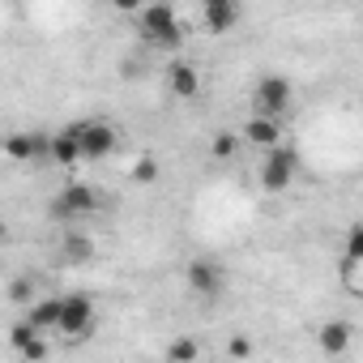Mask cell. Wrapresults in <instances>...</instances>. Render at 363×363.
I'll return each mask as SVG.
<instances>
[{"instance_id": "6da1fadb", "label": "cell", "mask_w": 363, "mask_h": 363, "mask_svg": "<svg viewBox=\"0 0 363 363\" xmlns=\"http://www.w3.org/2000/svg\"><path fill=\"white\" fill-rule=\"evenodd\" d=\"M137 30L158 52H179V43H184V30H179V18L171 9V0H150V5L137 13Z\"/></svg>"}, {"instance_id": "7a4b0ae2", "label": "cell", "mask_w": 363, "mask_h": 363, "mask_svg": "<svg viewBox=\"0 0 363 363\" xmlns=\"http://www.w3.org/2000/svg\"><path fill=\"white\" fill-rule=\"evenodd\" d=\"M295 162H299V154H295L291 145H274V150H265V162H261V189H269V193L291 189Z\"/></svg>"}, {"instance_id": "3957f363", "label": "cell", "mask_w": 363, "mask_h": 363, "mask_svg": "<svg viewBox=\"0 0 363 363\" xmlns=\"http://www.w3.org/2000/svg\"><path fill=\"white\" fill-rule=\"evenodd\" d=\"M94 210H99V197L90 184H65L52 201V218H60V223H73L82 214H94Z\"/></svg>"}, {"instance_id": "277c9868", "label": "cell", "mask_w": 363, "mask_h": 363, "mask_svg": "<svg viewBox=\"0 0 363 363\" xmlns=\"http://www.w3.org/2000/svg\"><path fill=\"white\" fill-rule=\"evenodd\" d=\"M90 329H94V303L86 299V295H69L65 299V308H60V325H56V333H65V337H90Z\"/></svg>"}, {"instance_id": "5b68a950", "label": "cell", "mask_w": 363, "mask_h": 363, "mask_svg": "<svg viewBox=\"0 0 363 363\" xmlns=\"http://www.w3.org/2000/svg\"><path fill=\"white\" fill-rule=\"evenodd\" d=\"M252 103H257V111H265V116H282V111L291 107V82L278 77V73H265V77L257 82V90H252Z\"/></svg>"}, {"instance_id": "8992f818", "label": "cell", "mask_w": 363, "mask_h": 363, "mask_svg": "<svg viewBox=\"0 0 363 363\" xmlns=\"http://www.w3.org/2000/svg\"><path fill=\"white\" fill-rule=\"evenodd\" d=\"M116 124H107V120H82V154L90 158V162H99V158H111V150H116Z\"/></svg>"}, {"instance_id": "52a82bcc", "label": "cell", "mask_w": 363, "mask_h": 363, "mask_svg": "<svg viewBox=\"0 0 363 363\" xmlns=\"http://www.w3.org/2000/svg\"><path fill=\"white\" fill-rule=\"evenodd\" d=\"M86 154H82V120H73V124H65L60 133H52V162H60V167H73V162H82Z\"/></svg>"}, {"instance_id": "ba28073f", "label": "cell", "mask_w": 363, "mask_h": 363, "mask_svg": "<svg viewBox=\"0 0 363 363\" xmlns=\"http://www.w3.org/2000/svg\"><path fill=\"white\" fill-rule=\"evenodd\" d=\"M223 269L214 265V261H193L189 265V286H193V295H201V299H218L223 295Z\"/></svg>"}, {"instance_id": "9c48e42d", "label": "cell", "mask_w": 363, "mask_h": 363, "mask_svg": "<svg viewBox=\"0 0 363 363\" xmlns=\"http://www.w3.org/2000/svg\"><path fill=\"white\" fill-rule=\"evenodd\" d=\"M244 137H248L252 145H261V150L282 145V116H265V111H257V116L244 124Z\"/></svg>"}, {"instance_id": "30bf717a", "label": "cell", "mask_w": 363, "mask_h": 363, "mask_svg": "<svg viewBox=\"0 0 363 363\" xmlns=\"http://www.w3.org/2000/svg\"><path fill=\"white\" fill-rule=\"evenodd\" d=\"M167 86H171L175 99H197V90H201V73H197L189 60H175V65L167 69Z\"/></svg>"}, {"instance_id": "8fae6325", "label": "cell", "mask_w": 363, "mask_h": 363, "mask_svg": "<svg viewBox=\"0 0 363 363\" xmlns=\"http://www.w3.org/2000/svg\"><path fill=\"white\" fill-rule=\"evenodd\" d=\"M201 22L210 35H227L235 22H240V5L231 0V5H201Z\"/></svg>"}, {"instance_id": "7c38bea8", "label": "cell", "mask_w": 363, "mask_h": 363, "mask_svg": "<svg viewBox=\"0 0 363 363\" xmlns=\"http://www.w3.org/2000/svg\"><path fill=\"white\" fill-rule=\"evenodd\" d=\"M316 342H320L325 354H342V350L350 346V325H346V320H325L320 333H316Z\"/></svg>"}, {"instance_id": "4fadbf2b", "label": "cell", "mask_w": 363, "mask_h": 363, "mask_svg": "<svg viewBox=\"0 0 363 363\" xmlns=\"http://www.w3.org/2000/svg\"><path fill=\"white\" fill-rule=\"evenodd\" d=\"M60 308H65V299H39V303H30L26 320H30L39 333H48V329H56V325H60Z\"/></svg>"}, {"instance_id": "5bb4252c", "label": "cell", "mask_w": 363, "mask_h": 363, "mask_svg": "<svg viewBox=\"0 0 363 363\" xmlns=\"http://www.w3.org/2000/svg\"><path fill=\"white\" fill-rule=\"evenodd\" d=\"M60 252H65V261H69V265H86V261L94 257V240H90V235H82V231H69V235H65V244H60Z\"/></svg>"}, {"instance_id": "9a60e30c", "label": "cell", "mask_w": 363, "mask_h": 363, "mask_svg": "<svg viewBox=\"0 0 363 363\" xmlns=\"http://www.w3.org/2000/svg\"><path fill=\"white\" fill-rule=\"evenodd\" d=\"M197 354H201V346H197L193 337H179V342L167 346V359H171V363H193Z\"/></svg>"}, {"instance_id": "2e32d148", "label": "cell", "mask_w": 363, "mask_h": 363, "mask_svg": "<svg viewBox=\"0 0 363 363\" xmlns=\"http://www.w3.org/2000/svg\"><path fill=\"white\" fill-rule=\"evenodd\" d=\"M342 286L363 299V261H342Z\"/></svg>"}, {"instance_id": "e0dca14e", "label": "cell", "mask_w": 363, "mask_h": 363, "mask_svg": "<svg viewBox=\"0 0 363 363\" xmlns=\"http://www.w3.org/2000/svg\"><path fill=\"white\" fill-rule=\"evenodd\" d=\"M133 179H137V184H154V179H158V158L154 154H141L133 162Z\"/></svg>"}, {"instance_id": "ac0fdd59", "label": "cell", "mask_w": 363, "mask_h": 363, "mask_svg": "<svg viewBox=\"0 0 363 363\" xmlns=\"http://www.w3.org/2000/svg\"><path fill=\"white\" fill-rule=\"evenodd\" d=\"M342 257L346 261H363V223H354L346 231V244H342Z\"/></svg>"}, {"instance_id": "d6986e66", "label": "cell", "mask_w": 363, "mask_h": 363, "mask_svg": "<svg viewBox=\"0 0 363 363\" xmlns=\"http://www.w3.org/2000/svg\"><path fill=\"white\" fill-rule=\"evenodd\" d=\"M9 299L13 303H35V282L30 278H13L9 282Z\"/></svg>"}, {"instance_id": "ffe728a7", "label": "cell", "mask_w": 363, "mask_h": 363, "mask_svg": "<svg viewBox=\"0 0 363 363\" xmlns=\"http://www.w3.org/2000/svg\"><path fill=\"white\" fill-rule=\"evenodd\" d=\"M35 333H39V329H35L30 320H18V325L9 329V342H13V350H22V346H26V342H30Z\"/></svg>"}, {"instance_id": "44dd1931", "label": "cell", "mask_w": 363, "mask_h": 363, "mask_svg": "<svg viewBox=\"0 0 363 363\" xmlns=\"http://www.w3.org/2000/svg\"><path fill=\"white\" fill-rule=\"evenodd\" d=\"M18 354H22L26 363H35V359H48V342H43V337L35 333V337H30V342H26V346H22Z\"/></svg>"}, {"instance_id": "7402d4cb", "label": "cell", "mask_w": 363, "mask_h": 363, "mask_svg": "<svg viewBox=\"0 0 363 363\" xmlns=\"http://www.w3.org/2000/svg\"><path fill=\"white\" fill-rule=\"evenodd\" d=\"M235 145H240V141H235L231 133H223V137H214V158H231V154H235Z\"/></svg>"}, {"instance_id": "603a6c76", "label": "cell", "mask_w": 363, "mask_h": 363, "mask_svg": "<svg viewBox=\"0 0 363 363\" xmlns=\"http://www.w3.org/2000/svg\"><path fill=\"white\" fill-rule=\"evenodd\" d=\"M227 354H231V359H248V354H252V342H248V337H231V342H227Z\"/></svg>"}, {"instance_id": "cb8c5ba5", "label": "cell", "mask_w": 363, "mask_h": 363, "mask_svg": "<svg viewBox=\"0 0 363 363\" xmlns=\"http://www.w3.org/2000/svg\"><path fill=\"white\" fill-rule=\"evenodd\" d=\"M111 5H116L120 13H141V9L150 5V0H111Z\"/></svg>"}, {"instance_id": "d4e9b609", "label": "cell", "mask_w": 363, "mask_h": 363, "mask_svg": "<svg viewBox=\"0 0 363 363\" xmlns=\"http://www.w3.org/2000/svg\"><path fill=\"white\" fill-rule=\"evenodd\" d=\"M201 5H231V0H201Z\"/></svg>"}]
</instances>
